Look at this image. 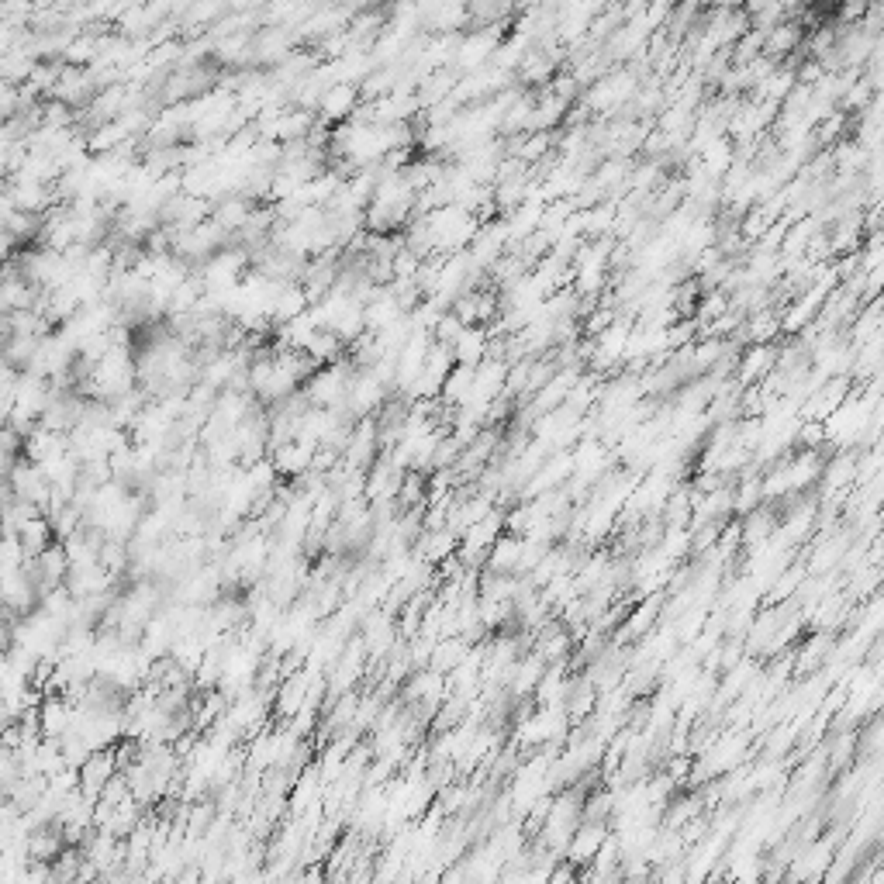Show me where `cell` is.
<instances>
[{"mask_svg": "<svg viewBox=\"0 0 884 884\" xmlns=\"http://www.w3.org/2000/svg\"><path fill=\"white\" fill-rule=\"evenodd\" d=\"M453 356H456V367L477 370L480 363L491 360V332H487L484 325H477V329H467V332L460 335V339H456Z\"/></svg>", "mask_w": 884, "mask_h": 884, "instance_id": "8992f818", "label": "cell"}, {"mask_svg": "<svg viewBox=\"0 0 884 884\" xmlns=\"http://www.w3.org/2000/svg\"><path fill=\"white\" fill-rule=\"evenodd\" d=\"M259 208V201H253V197H246V194H228V197H221V201L215 204V221L221 228H225V232H232V235H239L242 228L249 225V221H253V211Z\"/></svg>", "mask_w": 884, "mask_h": 884, "instance_id": "5b68a950", "label": "cell"}, {"mask_svg": "<svg viewBox=\"0 0 884 884\" xmlns=\"http://www.w3.org/2000/svg\"><path fill=\"white\" fill-rule=\"evenodd\" d=\"M315 456H318V442L294 439V442H284V446L273 449L270 460H273V467H277L280 477L301 480V477H308L311 470H315Z\"/></svg>", "mask_w": 884, "mask_h": 884, "instance_id": "6da1fadb", "label": "cell"}, {"mask_svg": "<svg viewBox=\"0 0 884 884\" xmlns=\"http://www.w3.org/2000/svg\"><path fill=\"white\" fill-rule=\"evenodd\" d=\"M311 297L301 284H280V294L273 301V329H284V325L297 322L301 315H308Z\"/></svg>", "mask_w": 884, "mask_h": 884, "instance_id": "52a82bcc", "label": "cell"}, {"mask_svg": "<svg viewBox=\"0 0 884 884\" xmlns=\"http://www.w3.org/2000/svg\"><path fill=\"white\" fill-rule=\"evenodd\" d=\"M308 356L318 363V367H332V363L346 360V342H342L332 329H318L308 346Z\"/></svg>", "mask_w": 884, "mask_h": 884, "instance_id": "9c48e42d", "label": "cell"}, {"mask_svg": "<svg viewBox=\"0 0 884 884\" xmlns=\"http://www.w3.org/2000/svg\"><path fill=\"white\" fill-rule=\"evenodd\" d=\"M25 850H28V860H32V864H56V860L70 850V843H66L63 826H59V822H49V826H35L32 833H28Z\"/></svg>", "mask_w": 884, "mask_h": 884, "instance_id": "3957f363", "label": "cell"}, {"mask_svg": "<svg viewBox=\"0 0 884 884\" xmlns=\"http://www.w3.org/2000/svg\"><path fill=\"white\" fill-rule=\"evenodd\" d=\"M18 539H21V546H25V553H28V563L38 560V556L49 550L52 543H59L56 525H52L49 518H35V522H28L25 529L18 532Z\"/></svg>", "mask_w": 884, "mask_h": 884, "instance_id": "ba28073f", "label": "cell"}, {"mask_svg": "<svg viewBox=\"0 0 884 884\" xmlns=\"http://www.w3.org/2000/svg\"><path fill=\"white\" fill-rule=\"evenodd\" d=\"M118 774H121V771H118V760H114V750H97L94 757H90L87 764H83V771H80V788L87 791V795L101 798V795H104V788H108V784H111Z\"/></svg>", "mask_w": 884, "mask_h": 884, "instance_id": "277c9868", "label": "cell"}, {"mask_svg": "<svg viewBox=\"0 0 884 884\" xmlns=\"http://www.w3.org/2000/svg\"><path fill=\"white\" fill-rule=\"evenodd\" d=\"M360 104H363L360 87H353V83H335L329 94L322 97V104H318V118L332 128L346 125V121H353V114L360 111Z\"/></svg>", "mask_w": 884, "mask_h": 884, "instance_id": "7a4b0ae2", "label": "cell"}]
</instances>
